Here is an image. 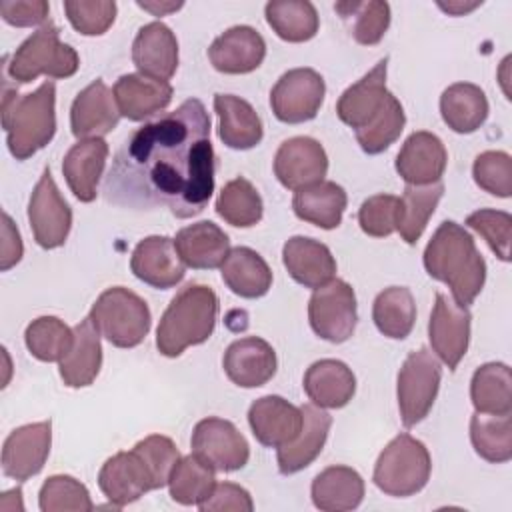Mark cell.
I'll return each mask as SVG.
<instances>
[{
  "mask_svg": "<svg viewBox=\"0 0 512 512\" xmlns=\"http://www.w3.org/2000/svg\"><path fill=\"white\" fill-rule=\"evenodd\" d=\"M212 192L210 116L198 98L132 132L104 180L108 202L134 210L166 208L176 218L200 214Z\"/></svg>",
  "mask_w": 512,
  "mask_h": 512,
  "instance_id": "obj_1",
  "label": "cell"
},
{
  "mask_svg": "<svg viewBox=\"0 0 512 512\" xmlns=\"http://www.w3.org/2000/svg\"><path fill=\"white\" fill-rule=\"evenodd\" d=\"M424 268L434 280L446 284L462 306L472 304L486 282V262L474 238L452 220L442 222L426 244Z\"/></svg>",
  "mask_w": 512,
  "mask_h": 512,
  "instance_id": "obj_2",
  "label": "cell"
},
{
  "mask_svg": "<svg viewBox=\"0 0 512 512\" xmlns=\"http://www.w3.org/2000/svg\"><path fill=\"white\" fill-rule=\"evenodd\" d=\"M2 126L6 144L16 160H26L44 148L56 132V86L42 82L34 92L18 96L16 86L4 80Z\"/></svg>",
  "mask_w": 512,
  "mask_h": 512,
  "instance_id": "obj_3",
  "label": "cell"
},
{
  "mask_svg": "<svg viewBox=\"0 0 512 512\" xmlns=\"http://www.w3.org/2000/svg\"><path fill=\"white\" fill-rule=\"evenodd\" d=\"M218 296L206 284H188L170 300L158 330L156 348L162 356L176 358L186 348L206 342L216 326Z\"/></svg>",
  "mask_w": 512,
  "mask_h": 512,
  "instance_id": "obj_4",
  "label": "cell"
},
{
  "mask_svg": "<svg viewBox=\"0 0 512 512\" xmlns=\"http://www.w3.org/2000/svg\"><path fill=\"white\" fill-rule=\"evenodd\" d=\"M80 58L70 44L60 42V30L50 20L28 36L8 58L4 68L18 84H28L40 74L50 78H70L76 74Z\"/></svg>",
  "mask_w": 512,
  "mask_h": 512,
  "instance_id": "obj_5",
  "label": "cell"
},
{
  "mask_svg": "<svg viewBox=\"0 0 512 512\" xmlns=\"http://www.w3.org/2000/svg\"><path fill=\"white\" fill-rule=\"evenodd\" d=\"M430 472L432 460L424 442L402 432L380 452L372 480L384 494L406 498L428 484Z\"/></svg>",
  "mask_w": 512,
  "mask_h": 512,
  "instance_id": "obj_6",
  "label": "cell"
},
{
  "mask_svg": "<svg viewBox=\"0 0 512 512\" xmlns=\"http://www.w3.org/2000/svg\"><path fill=\"white\" fill-rule=\"evenodd\" d=\"M90 318L100 336L118 348L138 346L152 324L148 304L124 286L106 288L92 304Z\"/></svg>",
  "mask_w": 512,
  "mask_h": 512,
  "instance_id": "obj_7",
  "label": "cell"
},
{
  "mask_svg": "<svg viewBox=\"0 0 512 512\" xmlns=\"http://www.w3.org/2000/svg\"><path fill=\"white\" fill-rule=\"evenodd\" d=\"M440 378V362L428 348H418L406 356L396 380V398L404 428H412L428 416L440 388Z\"/></svg>",
  "mask_w": 512,
  "mask_h": 512,
  "instance_id": "obj_8",
  "label": "cell"
},
{
  "mask_svg": "<svg viewBox=\"0 0 512 512\" xmlns=\"http://www.w3.org/2000/svg\"><path fill=\"white\" fill-rule=\"evenodd\" d=\"M308 320L316 336L332 344L346 342L356 330V294L354 288L334 278L314 290L308 302Z\"/></svg>",
  "mask_w": 512,
  "mask_h": 512,
  "instance_id": "obj_9",
  "label": "cell"
},
{
  "mask_svg": "<svg viewBox=\"0 0 512 512\" xmlns=\"http://www.w3.org/2000/svg\"><path fill=\"white\" fill-rule=\"evenodd\" d=\"M326 94L324 78L312 68H292L284 72L270 92L274 116L284 124H302L312 120Z\"/></svg>",
  "mask_w": 512,
  "mask_h": 512,
  "instance_id": "obj_10",
  "label": "cell"
},
{
  "mask_svg": "<svg viewBox=\"0 0 512 512\" xmlns=\"http://www.w3.org/2000/svg\"><path fill=\"white\" fill-rule=\"evenodd\" d=\"M28 222L38 246L52 250L66 242L72 228V210L62 198L50 168H44L28 202Z\"/></svg>",
  "mask_w": 512,
  "mask_h": 512,
  "instance_id": "obj_11",
  "label": "cell"
},
{
  "mask_svg": "<svg viewBox=\"0 0 512 512\" xmlns=\"http://www.w3.org/2000/svg\"><path fill=\"white\" fill-rule=\"evenodd\" d=\"M192 454L220 472H234L246 466L250 446L240 430L224 418H204L192 432Z\"/></svg>",
  "mask_w": 512,
  "mask_h": 512,
  "instance_id": "obj_12",
  "label": "cell"
},
{
  "mask_svg": "<svg viewBox=\"0 0 512 512\" xmlns=\"http://www.w3.org/2000/svg\"><path fill=\"white\" fill-rule=\"evenodd\" d=\"M472 314L468 306L458 304L454 298L438 292L428 322V338L436 356L450 368L456 370L464 358L470 342Z\"/></svg>",
  "mask_w": 512,
  "mask_h": 512,
  "instance_id": "obj_13",
  "label": "cell"
},
{
  "mask_svg": "<svg viewBox=\"0 0 512 512\" xmlns=\"http://www.w3.org/2000/svg\"><path fill=\"white\" fill-rule=\"evenodd\" d=\"M52 422L24 424L12 430L2 446V472L14 480H28L36 476L50 454Z\"/></svg>",
  "mask_w": 512,
  "mask_h": 512,
  "instance_id": "obj_14",
  "label": "cell"
},
{
  "mask_svg": "<svg viewBox=\"0 0 512 512\" xmlns=\"http://www.w3.org/2000/svg\"><path fill=\"white\" fill-rule=\"evenodd\" d=\"M328 172V156L322 144L310 136H294L280 144L274 156V174L288 190H300L322 182Z\"/></svg>",
  "mask_w": 512,
  "mask_h": 512,
  "instance_id": "obj_15",
  "label": "cell"
},
{
  "mask_svg": "<svg viewBox=\"0 0 512 512\" xmlns=\"http://www.w3.org/2000/svg\"><path fill=\"white\" fill-rule=\"evenodd\" d=\"M130 270L144 284L166 290L184 278L186 264L172 238L148 236L136 244L130 258Z\"/></svg>",
  "mask_w": 512,
  "mask_h": 512,
  "instance_id": "obj_16",
  "label": "cell"
},
{
  "mask_svg": "<svg viewBox=\"0 0 512 512\" xmlns=\"http://www.w3.org/2000/svg\"><path fill=\"white\" fill-rule=\"evenodd\" d=\"M120 110L114 92L96 78L72 102L70 128L80 140L102 138L118 126Z\"/></svg>",
  "mask_w": 512,
  "mask_h": 512,
  "instance_id": "obj_17",
  "label": "cell"
},
{
  "mask_svg": "<svg viewBox=\"0 0 512 512\" xmlns=\"http://www.w3.org/2000/svg\"><path fill=\"white\" fill-rule=\"evenodd\" d=\"M448 162V152L442 140L426 130L412 132L398 156H396V172L398 176L412 186H424L440 182Z\"/></svg>",
  "mask_w": 512,
  "mask_h": 512,
  "instance_id": "obj_18",
  "label": "cell"
},
{
  "mask_svg": "<svg viewBox=\"0 0 512 512\" xmlns=\"http://www.w3.org/2000/svg\"><path fill=\"white\" fill-rule=\"evenodd\" d=\"M276 352L258 336L234 340L222 358L226 376L240 388L264 386L276 374Z\"/></svg>",
  "mask_w": 512,
  "mask_h": 512,
  "instance_id": "obj_19",
  "label": "cell"
},
{
  "mask_svg": "<svg viewBox=\"0 0 512 512\" xmlns=\"http://www.w3.org/2000/svg\"><path fill=\"white\" fill-rule=\"evenodd\" d=\"M248 424L262 446L280 448L298 436L302 428V408L282 396H262L250 404Z\"/></svg>",
  "mask_w": 512,
  "mask_h": 512,
  "instance_id": "obj_20",
  "label": "cell"
},
{
  "mask_svg": "<svg viewBox=\"0 0 512 512\" xmlns=\"http://www.w3.org/2000/svg\"><path fill=\"white\" fill-rule=\"evenodd\" d=\"M266 56V42L252 26H232L208 48L210 64L222 74H248Z\"/></svg>",
  "mask_w": 512,
  "mask_h": 512,
  "instance_id": "obj_21",
  "label": "cell"
},
{
  "mask_svg": "<svg viewBox=\"0 0 512 512\" xmlns=\"http://www.w3.org/2000/svg\"><path fill=\"white\" fill-rule=\"evenodd\" d=\"M98 486L114 508L136 502L140 496L154 490L152 478L134 450L110 456L98 472Z\"/></svg>",
  "mask_w": 512,
  "mask_h": 512,
  "instance_id": "obj_22",
  "label": "cell"
},
{
  "mask_svg": "<svg viewBox=\"0 0 512 512\" xmlns=\"http://www.w3.org/2000/svg\"><path fill=\"white\" fill-rule=\"evenodd\" d=\"M332 426V416L316 406V404H304L302 406V428L298 436L280 446L276 460H278V470L280 474H296L310 466L318 454L322 452L328 432Z\"/></svg>",
  "mask_w": 512,
  "mask_h": 512,
  "instance_id": "obj_23",
  "label": "cell"
},
{
  "mask_svg": "<svg viewBox=\"0 0 512 512\" xmlns=\"http://www.w3.org/2000/svg\"><path fill=\"white\" fill-rule=\"evenodd\" d=\"M132 62L140 74L170 80L178 68V40L164 22L144 24L132 42Z\"/></svg>",
  "mask_w": 512,
  "mask_h": 512,
  "instance_id": "obj_24",
  "label": "cell"
},
{
  "mask_svg": "<svg viewBox=\"0 0 512 512\" xmlns=\"http://www.w3.org/2000/svg\"><path fill=\"white\" fill-rule=\"evenodd\" d=\"M386 72L388 58H382L368 74L342 92L336 102V114L346 126L358 130L378 114L388 96Z\"/></svg>",
  "mask_w": 512,
  "mask_h": 512,
  "instance_id": "obj_25",
  "label": "cell"
},
{
  "mask_svg": "<svg viewBox=\"0 0 512 512\" xmlns=\"http://www.w3.org/2000/svg\"><path fill=\"white\" fill-rule=\"evenodd\" d=\"M114 98L120 116L140 122L168 108L172 102V86L168 80L144 74H124L114 84Z\"/></svg>",
  "mask_w": 512,
  "mask_h": 512,
  "instance_id": "obj_26",
  "label": "cell"
},
{
  "mask_svg": "<svg viewBox=\"0 0 512 512\" xmlns=\"http://www.w3.org/2000/svg\"><path fill=\"white\" fill-rule=\"evenodd\" d=\"M282 262L288 274L306 288H320L334 280L336 260L330 248L308 236H292L282 248Z\"/></svg>",
  "mask_w": 512,
  "mask_h": 512,
  "instance_id": "obj_27",
  "label": "cell"
},
{
  "mask_svg": "<svg viewBox=\"0 0 512 512\" xmlns=\"http://www.w3.org/2000/svg\"><path fill=\"white\" fill-rule=\"evenodd\" d=\"M108 144L102 138L78 140L62 160V174L80 202H92L104 174Z\"/></svg>",
  "mask_w": 512,
  "mask_h": 512,
  "instance_id": "obj_28",
  "label": "cell"
},
{
  "mask_svg": "<svg viewBox=\"0 0 512 512\" xmlns=\"http://www.w3.org/2000/svg\"><path fill=\"white\" fill-rule=\"evenodd\" d=\"M174 246L182 262L196 270L220 268L230 252L228 234L210 220H202L178 230Z\"/></svg>",
  "mask_w": 512,
  "mask_h": 512,
  "instance_id": "obj_29",
  "label": "cell"
},
{
  "mask_svg": "<svg viewBox=\"0 0 512 512\" xmlns=\"http://www.w3.org/2000/svg\"><path fill=\"white\" fill-rule=\"evenodd\" d=\"M302 388L312 404L320 408H342L356 392V378L352 370L334 358H324L304 372Z\"/></svg>",
  "mask_w": 512,
  "mask_h": 512,
  "instance_id": "obj_30",
  "label": "cell"
},
{
  "mask_svg": "<svg viewBox=\"0 0 512 512\" xmlns=\"http://www.w3.org/2000/svg\"><path fill=\"white\" fill-rule=\"evenodd\" d=\"M102 366L100 332L92 318H84L74 326V342L68 354L60 360V378L70 388L90 386Z\"/></svg>",
  "mask_w": 512,
  "mask_h": 512,
  "instance_id": "obj_31",
  "label": "cell"
},
{
  "mask_svg": "<svg viewBox=\"0 0 512 512\" xmlns=\"http://www.w3.org/2000/svg\"><path fill=\"white\" fill-rule=\"evenodd\" d=\"M214 110L218 114V136L234 150H248L260 144L264 136L262 120L256 110L240 96L216 94Z\"/></svg>",
  "mask_w": 512,
  "mask_h": 512,
  "instance_id": "obj_32",
  "label": "cell"
},
{
  "mask_svg": "<svg viewBox=\"0 0 512 512\" xmlns=\"http://www.w3.org/2000/svg\"><path fill=\"white\" fill-rule=\"evenodd\" d=\"M312 502L324 512H346L360 506L364 480L350 466H328L312 480Z\"/></svg>",
  "mask_w": 512,
  "mask_h": 512,
  "instance_id": "obj_33",
  "label": "cell"
},
{
  "mask_svg": "<svg viewBox=\"0 0 512 512\" xmlns=\"http://www.w3.org/2000/svg\"><path fill=\"white\" fill-rule=\"evenodd\" d=\"M346 202L348 198L340 184L322 180L296 190L292 198V210L300 220L324 230H332L340 226Z\"/></svg>",
  "mask_w": 512,
  "mask_h": 512,
  "instance_id": "obj_34",
  "label": "cell"
},
{
  "mask_svg": "<svg viewBox=\"0 0 512 512\" xmlns=\"http://www.w3.org/2000/svg\"><path fill=\"white\" fill-rule=\"evenodd\" d=\"M224 284L240 298H260L272 286V270L266 260L246 246L228 252L220 266Z\"/></svg>",
  "mask_w": 512,
  "mask_h": 512,
  "instance_id": "obj_35",
  "label": "cell"
},
{
  "mask_svg": "<svg viewBox=\"0 0 512 512\" xmlns=\"http://www.w3.org/2000/svg\"><path fill=\"white\" fill-rule=\"evenodd\" d=\"M488 98L484 90L470 82H456L440 96V114L450 130L458 134L476 132L488 118Z\"/></svg>",
  "mask_w": 512,
  "mask_h": 512,
  "instance_id": "obj_36",
  "label": "cell"
},
{
  "mask_svg": "<svg viewBox=\"0 0 512 512\" xmlns=\"http://www.w3.org/2000/svg\"><path fill=\"white\" fill-rule=\"evenodd\" d=\"M470 398L476 412H512V372L502 362H488L476 368L470 382Z\"/></svg>",
  "mask_w": 512,
  "mask_h": 512,
  "instance_id": "obj_37",
  "label": "cell"
},
{
  "mask_svg": "<svg viewBox=\"0 0 512 512\" xmlns=\"http://www.w3.org/2000/svg\"><path fill=\"white\" fill-rule=\"evenodd\" d=\"M442 194H444L442 180L434 184H424V186L406 184L404 194L400 198L398 220H396V230L406 244L418 242Z\"/></svg>",
  "mask_w": 512,
  "mask_h": 512,
  "instance_id": "obj_38",
  "label": "cell"
},
{
  "mask_svg": "<svg viewBox=\"0 0 512 512\" xmlns=\"http://www.w3.org/2000/svg\"><path fill=\"white\" fill-rule=\"evenodd\" d=\"M268 26L286 42H306L316 36L320 20L308 0H272L264 8Z\"/></svg>",
  "mask_w": 512,
  "mask_h": 512,
  "instance_id": "obj_39",
  "label": "cell"
},
{
  "mask_svg": "<svg viewBox=\"0 0 512 512\" xmlns=\"http://www.w3.org/2000/svg\"><path fill=\"white\" fill-rule=\"evenodd\" d=\"M372 320L380 334L402 340L406 338L416 322L414 296L406 286L384 288L372 306Z\"/></svg>",
  "mask_w": 512,
  "mask_h": 512,
  "instance_id": "obj_40",
  "label": "cell"
},
{
  "mask_svg": "<svg viewBox=\"0 0 512 512\" xmlns=\"http://www.w3.org/2000/svg\"><path fill=\"white\" fill-rule=\"evenodd\" d=\"M470 440L480 458L502 464L512 458V420L510 414L474 412L470 418Z\"/></svg>",
  "mask_w": 512,
  "mask_h": 512,
  "instance_id": "obj_41",
  "label": "cell"
},
{
  "mask_svg": "<svg viewBox=\"0 0 512 512\" xmlns=\"http://www.w3.org/2000/svg\"><path fill=\"white\" fill-rule=\"evenodd\" d=\"M334 10L346 22L350 36L362 46L378 44L390 26L388 2H380V0L350 2L348 0V2H336Z\"/></svg>",
  "mask_w": 512,
  "mask_h": 512,
  "instance_id": "obj_42",
  "label": "cell"
},
{
  "mask_svg": "<svg viewBox=\"0 0 512 512\" xmlns=\"http://www.w3.org/2000/svg\"><path fill=\"white\" fill-rule=\"evenodd\" d=\"M168 486L174 502L182 506H198L216 486L214 468L202 462L196 454L182 456L170 474Z\"/></svg>",
  "mask_w": 512,
  "mask_h": 512,
  "instance_id": "obj_43",
  "label": "cell"
},
{
  "mask_svg": "<svg viewBox=\"0 0 512 512\" xmlns=\"http://www.w3.org/2000/svg\"><path fill=\"white\" fill-rule=\"evenodd\" d=\"M218 216L236 228H250L262 220V198L250 180L238 176L224 184L216 198Z\"/></svg>",
  "mask_w": 512,
  "mask_h": 512,
  "instance_id": "obj_44",
  "label": "cell"
},
{
  "mask_svg": "<svg viewBox=\"0 0 512 512\" xmlns=\"http://www.w3.org/2000/svg\"><path fill=\"white\" fill-rule=\"evenodd\" d=\"M24 342L28 352L42 362H60L74 342V328L56 316H40L26 326Z\"/></svg>",
  "mask_w": 512,
  "mask_h": 512,
  "instance_id": "obj_45",
  "label": "cell"
},
{
  "mask_svg": "<svg viewBox=\"0 0 512 512\" xmlns=\"http://www.w3.org/2000/svg\"><path fill=\"white\" fill-rule=\"evenodd\" d=\"M404 124V108L400 100L392 92H388L378 114L366 126L356 130V140L366 154H380L400 138Z\"/></svg>",
  "mask_w": 512,
  "mask_h": 512,
  "instance_id": "obj_46",
  "label": "cell"
},
{
  "mask_svg": "<svg viewBox=\"0 0 512 512\" xmlns=\"http://www.w3.org/2000/svg\"><path fill=\"white\" fill-rule=\"evenodd\" d=\"M38 504L42 512H90L94 508L88 488L68 474L50 476L40 488Z\"/></svg>",
  "mask_w": 512,
  "mask_h": 512,
  "instance_id": "obj_47",
  "label": "cell"
},
{
  "mask_svg": "<svg viewBox=\"0 0 512 512\" xmlns=\"http://www.w3.org/2000/svg\"><path fill=\"white\" fill-rule=\"evenodd\" d=\"M132 450L144 462V466L152 478L154 490L166 486L176 462L180 460V452H178L176 444L168 436L150 434L144 440L136 442V446Z\"/></svg>",
  "mask_w": 512,
  "mask_h": 512,
  "instance_id": "obj_48",
  "label": "cell"
},
{
  "mask_svg": "<svg viewBox=\"0 0 512 512\" xmlns=\"http://www.w3.org/2000/svg\"><path fill=\"white\" fill-rule=\"evenodd\" d=\"M474 182L492 196L508 198L512 194V160L502 150H486L476 156L472 166Z\"/></svg>",
  "mask_w": 512,
  "mask_h": 512,
  "instance_id": "obj_49",
  "label": "cell"
},
{
  "mask_svg": "<svg viewBox=\"0 0 512 512\" xmlns=\"http://www.w3.org/2000/svg\"><path fill=\"white\" fill-rule=\"evenodd\" d=\"M466 226L478 232L502 262L510 260L512 216L508 212L494 210V208H480L466 218Z\"/></svg>",
  "mask_w": 512,
  "mask_h": 512,
  "instance_id": "obj_50",
  "label": "cell"
},
{
  "mask_svg": "<svg viewBox=\"0 0 512 512\" xmlns=\"http://www.w3.org/2000/svg\"><path fill=\"white\" fill-rule=\"evenodd\" d=\"M64 12L72 28L84 36H100L104 34L116 20V2L96 0H66Z\"/></svg>",
  "mask_w": 512,
  "mask_h": 512,
  "instance_id": "obj_51",
  "label": "cell"
},
{
  "mask_svg": "<svg viewBox=\"0 0 512 512\" xmlns=\"http://www.w3.org/2000/svg\"><path fill=\"white\" fill-rule=\"evenodd\" d=\"M400 198L394 194H376L362 202L358 210V224L364 234L386 238L396 232Z\"/></svg>",
  "mask_w": 512,
  "mask_h": 512,
  "instance_id": "obj_52",
  "label": "cell"
},
{
  "mask_svg": "<svg viewBox=\"0 0 512 512\" xmlns=\"http://www.w3.org/2000/svg\"><path fill=\"white\" fill-rule=\"evenodd\" d=\"M202 512H252L254 502L246 488L234 484V482H216L212 494L198 504Z\"/></svg>",
  "mask_w": 512,
  "mask_h": 512,
  "instance_id": "obj_53",
  "label": "cell"
},
{
  "mask_svg": "<svg viewBox=\"0 0 512 512\" xmlns=\"http://www.w3.org/2000/svg\"><path fill=\"white\" fill-rule=\"evenodd\" d=\"M50 6L44 0H4L0 2V16L6 24L30 28L46 24Z\"/></svg>",
  "mask_w": 512,
  "mask_h": 512,
  "instance_id": "obj_54",
  "label": "cell"
},
{
  "mask_svg": "<svg viewBox=\"0 0 512 512\" xmlns=\"http://www.w3.org/2000/svg\"><path fill=\"white\" fill-rule=\"evenodd\" d=\"M24 246L20 232L8 212H2V244H0V270L6 272L22 260Z\"/></svg>",
  "mask_w": 512,
  "mask_h": 512,
  "instance_id": "obj_55",
  "label": "cell"
},
{
  "mask_svg": "<svg viewBox=\"0 0 512 512\" xmlns=\"http://www.w3.org/2000/svg\"><path fill=\"white\" fill-rule=\"evenodd\" d=\"M138 6L142 10L152 12L154 16H164L168 12H174V10L182 8V2H138Z\"/></svg>",
  "mask_w": 512,
  "mask_h": 512,
  "instance_id": "obj_56",
  "label": "cell"
},
{
  "mask_svg": "<svg viewBox=\"0 0 512 512\" xmlns=\"http://www.w3.org/2000/svg\"><path fill=\"white\" fill-rule=\"evenodd\" d=\"M442 10H446V12H450V14H454V16H460V14H464V12H468V10H472V8H476L478 6V2H474V4H462V2H448V4H438Z\"/></svg>",
  "mask_w": 512,
  "mask_h": 512,
  "instance_id": "obj_57",
  "label": "cell"
}]
</instances>
